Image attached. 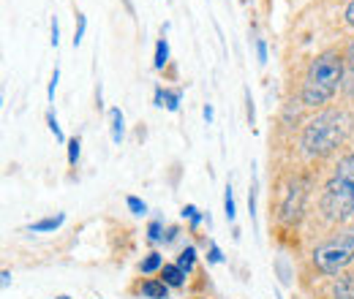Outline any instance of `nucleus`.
I'll use <instances>...</instances> for the list:
<instances>
[{
  "label": "nucleus",
  "instance_id": "6ab92c4d",
  "mask_svg": "<svg viewBox=\"0 0 354 299\" xmlns=\"http://www.w3.org/2000/svg\"><path fill=\"white\" fill-rule=\"evenodd\" d=\"M46 126H49L52 136H55L60 144H66V142H68V139H66V133H63V131H60V126H57V117H55V112H52V109L46 112Z\"/></svg>",
  "mask_w": 354,
  "mask_h": 299
},
{
  "label": "nucleus",
  "instance_id": "5701e85b",
  "mask_svg": "<svg viewBox=\"0 0 354 299\" xmlns=\"http://www.w3.org/2000/svg\"><path fill=\"white\" fill-rule=\"evenodd\" d=\"M49 44H52V46L60 44V25H57V17H52V22H49Z\"/></svg>",
  "mask_w": 354,
  "mask_h": 299
},
{
  "label": "nucleus",
  "instance_id": "7c9ffc66",
  "mask_svg": "<svg viewBox=\"0 0 354 299\" xmlns=\"http://www.w3.org/2000/svg\"><path fill=\"white\" fill-rule=\"evenodd\" d=\"M0 278H3V280H0V286H3V289H8V283H11V272H8V269H3V275H0Z\"/></svg>",
  "mask_w": 354,
  "mask_h": 299
},
{
  "label": "nucleus",
  "instance_id": "aec40b11",
  "mask_svg": "<svg viewBox=\"0 0 354 299\" xmlns=\"http://www.w3.org/2000/svg\"><path fill=\"white\" fill-rule=\"evenodd\" d=\"M147 242H164V223L161 220H153L147 226Z\"/></svg>",
  "mask_w": 354,
  "mask_h": 299
},
{
  "label": "nucleus",
  "instance_id": "9b49d317",
  "mask_svg": "<svg viewBox=\"0 0 354 299\" xmlns=\"http://www.w3.org/2000/svg\"><path fill=\"white\" fill-rule=\"evenodd\" d=\"M333 297L354 299V272H349V275H338V280H335V286H333Z\"/></svg>",
  "mask_w": 354,
  "mask_h": 299
},
{
  "label": "nucleus",
  "instance_id": "7ed1b4c3",
  "mask_svg": "<svg viewBox=\"0 0 354 299\" xmlns=\"http://www.w3.org/2000/svg\"><path fill=\"white\" fill-rule=\"evenodd\" d=\"M316 210L330 226H344L354 218V150L341 155L322 185Z\"/></svg>",
  "mask_w": 354,
  "mask_h": 299
},
{
  "label": "nucleus",
  "instance_id": "20e7f679",
  "mask_svg": "<svg viewBox=\"0 0 354 299\" xmlns=\"http://www.w3.org/2000/svg\"><path fill=\"white\" fill-rule=\"evenodd\" d=\"M310 261H313L316 272H322L327 278L330 275H341L354 261V226H341L327 240H322L313 248Z\"/></svg>",
  "mask_w": 354,
  "mask_h": 299
},
{
  "label": "nucleus",
  "instance_id": "bb28decb",
  "mask_svg": "<svg viewBox=\"0 0 354 299\" xmlns=\"http://www.w3.org/2000/svg\"><path fill=\"white\" fill-rule=\"evenodd\" d=\"M257 55H259V63H267V41L265 39H257Z\"/></svg>",
  "mask_w": 354,
  "mask_h": 299
},
{
  "label": "nucleus",
  "instance_id": "c756f323",
  "mask_svg": "<svg viewBox=\"0 0 354 299\" xmlns=\"http://www.w3.org/2000/svg\"><path fill=\"white\" fill-rule=\"evenodd\" d=\"M177 234H180V229L177 226H172V229H167V234H164V242H172Z\"/></svg>",
  "mask_w": 354,
  "mask_h": 299
},
{
  "label": "nucleus",
  "instance_id": "c85d7f7f",
  "mask_svg": "<svg viewBox=\"0 0 354 299\" xmlns=\"http://www.w3.org/2000/svg\"><path fill=\"white\" fill-rule=\"evenodd\" d=\"M202 115H205V120H207V126L213 123V117H216V112H213V106L210 104H205V109H202Z\"/></svg>",
  "mask_w": 354,
  "mask_h": 299
},
{
  "label": "nucleus",
  "instance_id": "ddd939ff",
  "mask_svg": "<svg viewBox=\"0 0 354 299\" xmlns=\"http://www.w3.org/2000/svg\"><path fill=\"white\" fill-rule=\"evenodd\" d=\"M161 267H164V256L158 253V251H153V253H147V256L139 261V272H145V275H153V272H161Z\"/></svg>",
  "mask_w": 354,
  "mask_h": 299
},
{
  "label": "nucleus",
  "instance_id": "a211bd4d",
  "mask_svg": "<svg viewBox=\"0 0 354 299\" xmlns=\"http://www.w3.org/2000/svg\"><path fill=\"white\" fill-rule=\"evenodd\" d=\"M66 147H68V166H77V161H80V155H82V139L74 136V139L66 142Z\"/></svg>",
  "mask_w": 354,
  "mask_h": 299
},
{
  "label": "nucleus",
  "instance_id": "a878e982",
  "mask_svg": "<svg viewBox=\"0 0 354 299\" xmlns=\"http://www.w3.org/2000/svg\"><path fill=\"white\" fill-rule=\"evenodd\" d=\"M245 115H248V123L254 126V123H257V112H254V98H251L248 90H245Z\"/></svg>",
  "mask_w": 354,
  "mask_h": 299
},
{
  "label": "nucleus",
  "instance_id": "b1692460",
  "mask_svg": "<svg viewBox=\"0 0 354 299\" xmlns=\"http://www.w3.org/2000/svg\"><path fill=\"white\" fill-rule=\"evenodd\" d=\"M57 79H60V68H55V71H52V77H49V87H46V98H49V101H55V90H57Z\"/></svg>",
  "mask_w": 354,
  "mask_h": 299
},
{
  "label": "nucleus",
  "instance_id": "f3484780",
  "mask_svg": "<svg viewBox=\"0 0 354 299\" xmlns=\"http://www.w3.org/2000/svg\"><path fill=\"white\" fill-rule=\"evenodd\" d=\"M223 215H226V220H234V218H237V207H234V191H232V182H226V191H223Z\"/></svg>",
  "mask_w": 354,
  "mask_h": 299
},
{
  "label": "nucleus",
  "instance_id": "0eeeda50",
  "mask_svg": "<svg viewBox=\"0 0 354 299\" xmlns=\"http://www.w3.org/2000/svg\"><path fill=\"white\" fill-rule=\"evenodd\" d=\"M142 297L145 299H167L169 297V286L161 280V278H147L145 283H142Z\"/></svg>",
  "mask_w": 354,
  "mask_h": 299
},
{
  "label": "nucleus",
  "instance_id": "f257e3e1",
  "mask_svg": "<svg viewBox=\"0 0 354 299\" xmlns=\"http://www.w3.org/2000/svg\"><path fill=\"white\" fill-rule=\"evenodd\" d=\"M346 77V55L344 49H324L308 63V71L300 85V104L308 109H324Z\"/></svg>",
  "mask_w": 354,
  "mask_h": 299
},
{
  "label": "nucleus",
  "instance_id": "412c9836",
  "mask_svg": "<svg viewBox=\"0 0 354 299\" xmlns=\"http://www.w3.org/2000/svg\"><path fill=\"white\" fill-rule=\"evenodd\" d=\"M126 204H129V210H131L133 215H145V213H147V204H145L139 196H126Z\"/></svg>",
  "mask_w": 354,
  "mask_h": 299
},
{
  "label": "nucleus",
  "instance_id": "f03ea898",
  "mask_svg": "<svg viewBox=\"0 0 354 299\" xmlns=\"http://www.w3.org/2000/svg\"><path fill=\"white\" fill-rule=\"evenodd\" d=\"M352 115L346 109H322L303 126L300 133V147L308 158H330L338 147L346 144L352 136Z\"/></svg>",
  "mask_w": 354,
  "mask_h": 299
},
{
  "label": "nucleus",
  "instance_id": "4be33fe9",
  "mask_svg": "<svg viewBox=\"0 0 354 299\" xmlns=\"http://www.w3.org/2000/svg\"><path fill=\"white\" fill-rule=\"evenodd\" d=\"M207 261H210V264H221L223 261L221 248H218L216 242H207Z\"/></svg>",
  "mask_w": 354,
  "mask_h": 299
},
{
  "label": "nucleus",
  "instance_id": "423d86ee",
  "mask_svg": "<svg viewBox=\"0 0 354 299\" xmlns=\"http://www.w3.org/2000/svg\"><path fill=\"white\" fill-rule=\"evenodd\" d=\"M183 101V90H172V87H156V106H164L167 112H177Z\"/></svg>",
  "mask_w": 354,
  "mask_h": 299
},
{
  "label": "nucleus",
  "instance_id": "2eb2a0df",
  "mask_svg": "<svg viewBox=\"0 0 354 299\" xmlns=\"http://www.w3.org/2000/svg\"><path fill=\"white\" fill-rule=\"evenodd\" d=\"M180 215H183V218L191 223V229H196L202 220H207V226H210V215H202V213H199V207H194V204H185V207L180 210Z\"/></svg>",
  "mask_w": 354,
  "mask_h": 299
},
{
  "label": "nucleus",
  "instance_id": "cd10ccee",
  "mask_svg": "<svg viewBox=\"0 0 354 299\" xmlns=\"http://www.w3.org/2000/svg\"><path fill=\"white\" fill-rule=\"evenodd\" d=\"M344 19H346V25H349V28H354V0L346 3V8H344Z\"/></svg>",
  "mask_w": 354,
  "mask_h": 299
},
{
  "label": "nucleus",
  "instance_id": "6e6552de",
  "mask_svg": "<svg viewBox=\"0 0 354 299\" xmlns=\"http://www.w3.org/2000/svg\"><path fill=\"white\" fill-rule=\"evenodd\" d=\"M158 275H161V280H164L169 289H183V286H185V280H188V275H185L177 264H164Z\"/></svg>",
  "mask_w": 354,
  "mask_h": 299
},
{
  "label": "nucleus",
  "instance_id": "1a4fd4ad",
  "mask_svg": "<svg viewBox=\"0 0 354 299\" xmlns=\"http://www.w3.org/2000/svg\"><path fill=\"white\" fill-rule=\"evenodd\" d=\"M109 133H112V142L115 144H120L126 139V117H123V112L118 106L109 109Z\"/></svg>",
  "mask_w": 354,
  "mask_h": 299
},
{
  "label": "nucleus",
  "instance_id": "39448f33",
  "mask_svg": "<svg viewBox=\"0 0 354 299\" xmlns=\"http://www.w3.org/2000/svg\"><path fill=\"white\" fill-rule=\"evenodd\" d=\"M306 196H308V182L295 177V180L289 182V188L283 191V196H281L278 220H281V223H286V226L297 223V220H300V215H303V207H306Z\"/></svg>",
  "mask_w": 354,
  "mask_h": 299
},
{
  "label": "nucleus",
  "instance_id": "9d476101",
  "mask_svg": "<svg viewBox=\"0 0 354 299\" xmlns=\"http://www.w3.org/2000/svg\"><path fill=\"white\" fill-rule=\"evenodd\" d=\"M63 223H66V213H57V215H49V218H41V220H36V223H30L28 229H30L33 234H46V231H57Z\"/></svg>",
  "mask_w": 354,
  "mask_h": 299
},
{
  "label": "nucleus",
  "instance_id": "f8f14e48",
  "mask_svg": "<svg viewBox=\"0 0 354 299\" xmlns=\"http://www.w3.org/2000/svg\"><path fill=\"white\" fill-rule=\"evenodd\" d=\"M153 66H156V71H164V68L169 66V41H167L164 36L156 41V57H153Z\"/></svg>",
  "mask_w": 354,
  "mask_h": 299
},
{
  "label": "nucleus",
  "instance_id": "4468645a",
  "mask_svg": "<svg viewBox=\"0 0 354 299\" xmlns=\"http://www.w3.org/2000/svg\"><path fill=\"white\" fill-rule=\"evenodd\" d=\"M175 264L188 275V272L194 269V264H196V248H194V245H185V248L180 251V256H177Z\"/></svg>",
  "mask_w": 354,
  "mask_h": 299
},
{
  "label": "nucleus",
  "instance_id": "393cba45",
  "mask_svg": "<svg viewBox=\"0 0 354 299\" xmlns=\"http://www.w3.org/2000/svg\"><path fill=\"white\" fill-rule=\"evenodd\" d=\"M344 55H346V71L354 77V39L346 44V49H344Z\"/></svg>",
  "mask_w": 354,
  "mask_h": 299
},
{
  "label": "nucleus",
  "instance_id": "2f4dec72",
  "mask_svg": "<svg viewBox=\"0 0 354 299\" xmlns=\"http://www.w3.org/2000/svg\"><path fill=\"white\" fill-rule=\"evenodd\" d=\"M57 299H71V297H66V294H60V297H57Z\"/></svg>",
  "mask_w": 354,
  "mask_h": 299
},
{
  "label": "nucleus",
  "instance_id": "dca6fc26",
  "mask_svg": "<svg viewBox=\"0 0 354 299\" xmlns=\"http://www.w3.org/2000/svg\"><path fill=\"white\" fill-rule=\"evenodd\" d=\"M85 30H88V17H85L82 11H74V49L82 44Z\"/></svg>",
  "mask_w": 354,
  "mask_h": 299
}]
</instances>
